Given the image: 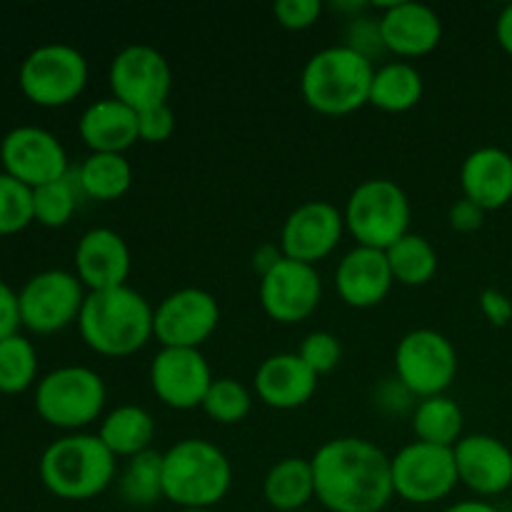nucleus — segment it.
<instances>
[{
	"label": "nucleus",
	"instance_id": "nucleus-1",
	"mask_svg": "<svg viewBox=\"0 0 512 512\" xmlns=\"http://www.w3.org/2000/svg\"><path fill=\"white\" fill-rule=\"evenodd\" d=\"M315 498L330 512H380L393 500L390 458L365 438H333L310 458Z\"/></svg>",
	"mask_w": 512,
	"mask_h": 512
},
{
	"label": "nucleus",
	"instance_id": "nucleus-2",
	"mask_svg": "<svg viewBox=\"0 0 512 512\" xmlns=\"http://www.w3.org/2000/svg\"><path fill=\"white\" fill-rule=\"evenodd\" d=\"M155 308L138 290L120 285L113 290L88 293L78 318L85 345L105 358H125L153 338Z\"/></svg>",
	"mask_w": 512,
	"mask_h": 512
},
{
	"label": "nucleus",
	"instance_id": "nucleus-3",
	"mask_svg": "<svg viewBox=\"0 0 512 512\" xmlns=\"http://www.w3.org/2000/svg\"><path fill=\"white\" fill-rule=\"evenodd\" d=\"M233 485L230 460L218 445L185 438L163 453V493L178 510H210Z\"/></svg>",
	"mask_w": 512,
	"mask_h": 512
},
{
	"label": "nucleus",
	"instance_id": "nucleus-4",
	"mask_svg": "<svg viewBox=\"0 0 512 512\" xmlns=\"http://www.w3.org/2000/svg\"><path fill=\"white\" fill-rule=\"evenodd\" d=\"M373 75V60L348 45H330L305 63L300 93L318 113L348 115L368 105Z\"/></svg>",
	"mask_w": 512,
	"mask_h": 512
},
{
	"label": "nucleus",
	"instance_id": "nucleus-5",
	"mask_svg": "<svg viewBox=\"0 0 512 512\" xmlns=\"http://www.w3.org/2000/svg\"><path fill=\"white\" fill-rule=\"evenodd\" d=\"M115 455L98 435L73 433L55 440L40 455L38 473L45 488L60 500H90L115 480Z\"/></svg>",
	"mask_w": 512,
	"mask_h": 512
},
{
	"label": "nucleus",
	"instance_id": "nucleus-6",
	"mask_svg": "<svg viewBox=\"0 0 512 512\" xmlns=\"http://www.w3.org/2000/svg\"><path fill=\"white\" fill-rule=\"evenodd\" d=\"M343 218L358 245L388 250L410 233V200L395 180L370 178L350 193Z\"/></svg>",
	"mask_w": 512,
	"mask_h": 512
},
{
	"label": "nucleus",
	"instance_id": "nucleus-7",
	"mask_svg": "<svg viewBox=\"0 0 512 512\" xmlns=\"http://www.w3.org/2000/svg\"><path fill=\"white\" fill-rule=\"evenodd\" d=\"M105 383L95 370L65 365L50 370L35 385L40 420L60 430H80L95 423L105 408Z\"/></svg>",
	"mask_w": 512,
	"mask_h": 512
},
{
	"label": "nucleus",
	"instance_id": "nucleus-8",
	"mask_svg": "<svg viewBox=\"0 0 512 512\" xmlns=\"http://www.w3.org/2000/svg\"><path fill=\"white\" fill-rule=\"evenodd\" d=\"M18 85L33 105L63 108L88 85V60L73 45H40L20 65Z\"/></svg>",
	"mask_w": 512,
	"mask_h": 512
},
{
	"label": "nucleus",
	"instance_id": "nucleus-9",
	"mask_svg": "<svg viewBox=\"0 0 512 512\" xmlns=\"http://www.w3.org/2000/svg\"><path fill=\"white\" fill-rule=\"evenodd\" d=\"M85 285L68 270H43L33 275L18 293L20 325L38 335H53L78 323Z\"/></svg>",
	"mask_w": 512,
	"mask_h": 512
},
{
	"label": "nucleus",
	"instance_id": "nucleus-10",
	"mask_svg": "<svg viewBox=\"0 0 512 512\" xmlns=\"http://www.w3.org/2000/svg\"><path fill=\"white\" fill-rule=\"evenodd\" d=\"M395 375L410 395H445L458 375V353L438 330H410L395 348Z\"/></svg>",
	"mask_w": 512,
	"mask_h": 512
},
{
	"label": "nucleus",
	"instance_id": "nucleus-11",
	"mask_svg": "<svg viewBox=\"0 0 512 512\" xmlns=\"http://www.w3.org/2000/svg\"><path fill=\"white\" fill-rule=\"evenodd\" d=\"M390 470L395 495L413 505L438 503L448 498L460 483L453 448H440L420 440L400 448L390 458Z\"/></svg>",
	"mask_w": 512,
	"mask_h": 512
},
{
	"label": "nucleus",
	"instance_id": "nucleus-12",
	"mask_svg": "<svg viewBox=\"0 0 512 512\" xmlns=\"http://www.w3.org/2000/svg\"><path fill=\"white\" fill-rule=\"evenodd\" d=\"M108 83L115 100L140 113L168 103L173 70L165 55L153 45H128L110 63Z\"/></svg>",
	"mask_w": 512,
	"mask_h": 512
},
{
	"label": "nucleus",
	"instance_id": "nucleus-13",
	"mask_svg": "<svg viewBox=\"0 0 512 512\" xmlns=\"http://www.w3.org/2000/svg\"><path fill=\"white\" fill-rule=\"evenodd\" d=\"M3 173L20 180L30 190L70 175L68 153L50 130L35 125L13 128L0 143Z\"/></svg>",
	"mask_w": 512,
	"mask_h": 512
},
{
	"label": "nucleus",
	"instance_id": "nucleus-14",
	"mask_svg": "<svg viewBox=\"0 0 512 512\" xmlns=\"http://www.w3.org/2000/svg\"><path fill=\"white\" fill-rule=\"evenodd\" d=\"M218 300L203 288H180L160 300L153 318V338L163 348H193L218 330Z\"/></svg>",
	"mask_w": 512,
	"mask_h": 512
},
{
	"label": "nucleus",
	"instance_id": "nucleus-15",
	"mask_svg": "<svg viewBox=\"0 0 512 512\" xmlns=\"http://www.w3.org/2000/svg\"><path fill=\"white\" fill-rule=\"evenodd\" d=\"M323 298V280L315 265L283 258L260 278V305L283 325L300 323L318 310Z\"/></svg>",
	"mask_w": 512,
	"mask_h": 512
},
{
	"label": "nucleus",
	"instance_id": "nucleus-16",
	"mask_svg": "<svg viewBox=\"0 0 512 512\" xmlns=\"http://www.w3.org/2000/svg\"><path fill=\"white\" fill-rule=\"evenodd\" d=\"M213 380L205 355L193 348H160L150 363V388L173 410L203 408Z\"/></svg>",
	"mask_w": 512,
	"mask_h": 512
},
{
	"label": "nucleus",
	"instance_id": "nucleus-17",
	"mask_svg": "<svg viewBox=\"0 0 512 512\" xmlns=\"http://www.w3.org/2000/svg\"><path fill=\"white\" fill-rule=\"evenodd\" d=\"M345 218L328 200H308L288 215L280 233L285 258L315 265L328 258L343 238Z\"/></svg>",
	"mask_w": 512,
	"mask_h": 512
},
{
	"label": "nucleus",
	"instance_id": "nucleus-18",
	"mask_svg": "<svg viewBox=\"0 0 512 512\" xmlns=\"http://www.w3.org/2000/svg\"><path fill=\"white\" fill-rule=\"evenodd\" d=\"M458 480L473 493L500 495L512 485V450L493 435H463L453 448Z\"/></svg>",
	"mask_w": 512,
	"mask_h": 512
},
{
	"label": "nucleus",
	"instance_id": "nucleus-19",
	"mask_svg": "<svg viewBox=\"0 0 512 512\" xmlns=\"http://www.w3.org/2000/svg\"><path fill=\"white\" fill-rule=\"evenodd\" d=\"M378 23L385 50L400 58H420L433 53L443 38V20L430 5L423 3L398 0L385 5Z\"/></svg>",
	"mask_w": 512,
	"mask_h": 512
},
{
	"label": "nucleus",
	"instance_id": "nucleus-20",
	"mask_svg": "<svg viewBox=\"0 0 512 512\" xmlns=\"http://www.w3.org/2000/svg\"><path fill=\"white\" fill-rule=\"evenodd\" d=\"M75 275L88 293L125 285L130 275V250L123 235L110 228H90L75 245Z\"/></svg>",
	"mask_w": 512,
	"mask_h": 512
},
{
	"label": "nucleus",
	"instance_id": "nucleus-21",
	"mask_svg": "<svg viewBox=\"0 0 512 512\" xmlns=\"http://www.w3.org/2000/svg\"><path fill=\"white\" fill-rule=\"evenodd\" d=\"M395 278L385 250L355 245L340 258L335 270V288L350 308H375L388 298Z\"/></svg>",
	"mask_w": 512,
	"mask_h": 512
},
{
	"label": "nucleus",
	"instance_id": "nucleus-22",
	"mask_svg": "<svg viewBox=\"0 0 512 512\" xmlns=\"http://www.w3.org/2000/svg\"><path fill=\"white\" fill-rule=\"evenodd\" d=\"M318 390V375L303 363L298 353L270 355L255 373V393L268 408H303Z\"/></svg>",
	"mask_w": 512,
	"mask_h": 512
},
{
	"label": "nucleus",
	"instance_id": "nucleus-23",
	"mask_svg": "<svg viewBox=\"0 0 512 512\" xmlns=\"http://www.w3.org/2000/svg\"><path fill=\"white\" fill-rule=\"evenodd\" d=\"M463 198L490 210L505 208L512 200V155L503 148H478L463 160L460 168Z\"/></svg>",
	"mask_w": 512,
	"mask_h": 512
},
{
	"label": "nucleus",
	"instance_id": "nucleus-24",
	"mask_svg": "<svg viewBox=\"0 0 512 512\" xmlns=\"http://www.w3.org/2000/svg\"><path fill=\"white\" fill-rule=\"evenodd\" d=\"M78 133L90 153L123 155L130 145L138 143V113L113 95L95 100L83 110L78 120Z\"/></svg>",
	"mask_w": 512,
	"mask_h": 512
},
{
	"label": "nucleus",
	"instance_id": "nucleus-25",
	"mask_svg": "<svg viewBox=\"0 0 512 512\" xmlns=\"http://www.w3.org/2000/svg\"><path fill=\"white\" fill-rule=\"evenodd\" d=\"M98 438L115 458H135L153 445L155 420L140 405H120L105 415Z\"/></svg>",
	"mask_w": 512,
	"mask_h": 512
},
{
	"label": "nucleus",
	"instance_id": "nucleus-26",
	"mask_svg": "<svg viewBox=\"0 0 512 512\" xmlns=\"http://www.w3.org/2000/svg\"><path fill=\"white\" fill-rule=\"evenodd\" d=\"M265 503L278 512H295L315 498L313 463L305 458H283L263 480Z\"/></svg>",
	"mask_w": 512,
	"mask_h": 512
},
{
	"label": "nucleus",
	"instance_id": "nucleus-27",
	"mask_svg": "<svg viewBox=\"0 0 512 512\" xmlns=\"http://www.w3.org/2000/svg\"><path fill=\"white\" fill-rule=\"evenodd\" d=\"M423 90L420 70L405 60H395L375 68L368 103L385 113H405L423 100Z\"/></svg>",
	"mask_w": 512,
	"mask_h": 512
},
{
	"label": "nucleus",
	"instance_id": "nucleus-28",
	"mask_svg": "<svg viewBox=\"0 0 512 512\" xmlns=\"http://www.w3.org/2000/svg\"><path fill=\"white\" fill-rule=\"evenodd\" d=\"M78 188L85 198L93 200H118L133 185V168L125 160V155L118 153H90L88 158L80 163L78 173Z\"/></svg>",
	"mask_w": 512,
	"mask_h": 512
},
{
	"label": "nucleus",
	"instance_id": "nucleus-29",
	"mask_svg": "<svg viewBox=\"0 0 512 512\" xmlns=\"http://www.w3.org/2000/svg\"><path fill=\"white\" fill-rule=\"evenodd\" d=\"M413 433L420 443L455 448L463 440V410L448 395L423 398L413 413Z\"/></svg>",
	"mask_w": 512,
	"mask_h": 512
},
{
	"label": "nucleus",
	"instance_id": "nucleus-30",
	"mask_svg": "<svg viewBox=\"0 0 512 512\" xmlns=\"http://www.w3.org/2000/svg\"><path fill=\"white\" fill-rule=\"evenodd\" d=\"M395 283L418 288L430 283L438 273V250L428 238L418 233H408L385 250Z\"/></svg>",
	"mask_w": 512,
	"mask_h": 512
},
{
	"label": "nucleus",
	"instance_id": "nucleus-31",
	"mask_svg": "<svg viewBox=\"0 0 512 512\" xmlns=\"http://www.w3.org/2000/svg\"><path fill=\"white\" fill-rule=\"evenodd\" d=\"M118 490L120 498L133 508H150L163 500V453L145 450L128 458L118 478Z\"/></svg>",
	"mask_w": 512,
	"mask_h": 512
},
{
	"label": "nucleus",
	"instance_id": "nucleus-32",
	"mask_svg": "<svg viewBox=\"0 0 512 512\" xmlns=\"http://www.w3.org/2000/svg\"><path fill=\"white\" fill-rule=\"evenodd\" d=\"M38 380V353L23 335H10L0 343V393H25Z\"/></svg>",
	"mask_w": 512,
	"mask_h": 512
},
{
	"label": "nucleus",
	"instance_id": "nucleus-33",
	"mask_svg": "<svg viewBox=\"0 0 512 512\" xmlns=\"http://www.w3.org/2000/svg\"><path fill=\"white\" fill-rule=\"evenodd\" d=\"M80 188L75 175L55 180V183L40 185L33 190V220L43 228H63L73 220L78 208Z\"/></svg>",
	"mask_w": 512,
	"mask_h": 512
},
{
	"label": "nucleus",
	"instance_id": "nucleus-34",
	"mask_svg": "<svg viewBox=\"0 0 512 512\" xmlns=\"http://www.w3.org/2000/svg\"><path fill=\"white\" fill-rule=\"evenodd\" d=\"M253 408L248 388L235 378H215L203 400V410L210 420L220 425L243 423Z\"/></svg>",
	"mask_w": 512,
	"mask_h": 512
},
{
	"label": "nucleus",
	"instance_id": "nucleus-35",
	"mask_svg": "<svg viewBox=\"0 0 512 512\" xmlns=\"http://www.w3.org/2000/svg\"><path fill=\"white\" fill-rule=\"evenodd\" d=\"M33 220V190L0 170V235H15Z\"/></svg>",
	"mask_w": 512,
	"mask_h": 512
},
{
	"label": "nucleus",
	"instance_id": "nucleus-36",
	"mask_svg": "<svg viewBox=\"0 0 512 512\" xmlns=\"http://www.w3.org/2000/svg\"><path fill=\"white\" fill-rule=\"evenodd\" d=\"M298 355L320 378V375H328L338 368L340 355H343V345H340L338 335L328 333V330H313V333H308L303 338Z\"/></svg>",
	"mask_w": 512,
	"mask_h": 512
},
{
	"label": "nucleus",
	"instance_id": "nucleus-37",
	"mask_svg": "<svg viewBox=\"0 0 512 512\" xmlns=\"http://www.w3.org/2000/svg\"><path fill=\"white\" fill-rule=\"evenodd\" d=\"M273 15L285 30H308L323 15V3L320 0H278L273 5Z\"/></svg>",
	"mask_w": 512,
	"mask_h": 512
},
{
	"label": "nucleus",
	"instance_id": "nucleus-38",
	"mask_svg": "<svg viewBox=\"0 0 512 512\" xmlns=\"http://www.w3.org/2000/svg\"><path fill=\"white\" fill-rule=\"evenodd\" d=\"M175 133V113L168 103L138 113V138L143 143H165Z\"/></svg>",
	"mask_w": 512,
	"mask_h": 512
},
{
	"label": "nucleus",
	"instance_id": "nucleus-39",
	"mask_svg": "<svg viewBox=\"0 0 512 512\" xmlns=\"http://www.w3.org/2000/svg\"><path fill=\"white\" fill-rule=\"evenodd\" d=\"M345 45L353 50H358V53L365 55L368 60H373L375 50H385L378 20L355 15L348 25V43Z\"/></svg>",
	"mask_w": 512,
	"mask_h": 512
},
{
	"label": "nucleus",
	"instance_id": "nucleus-40",
	"mask_svg": "<svg viewBox=\"0 0 512 512\" xmlns=\"http://www.w3.org/2000/svg\"><path fill=\"white\" fill-rule=\"evenodd\" d=\"M448 220L453 225V230H458V233H475V230L483 228L485 210L480 205H475L473 200L460 198L450 205Z\"/></svg>",
	"mask_w": 512,
	"mask_h": 512
},
{
	"label": "nucleus",
	"instance_id": "nucleus-41",
	"mask_svg": "<svg viewBox=\"0 0 512 512\" xmlns=\"http://www.w3.org/2000/svg\"><path fill=\"white\" fill-rule=\"evenodd\" d=\"M18 328H20L18 293H15L5 280H0V343L8 340L10 335H18Z\"/></svg>",
	"mask_w": 512,
	"mask_h": 512
},
{
	"label": "nucleus",
	"instance_id": "nucleus-42",
	"mask_svg": "<svg viewBox=\"0 0 512 512\" xmlns=\"http://www.w3.org/2000/svg\"><path fill=\"white\" fill-rule=\"evenodd\" d=\"M480 310H483V315L493 325H508L512 320V303L508 300V295H503L500 290H483V295H480Z\"/></svg>",
	"mask_w": 512,
	"mask_h": 512
},
{
	"label": "nucleus",
	"instance_id": "nucleus-43",
	"mask_svg": "<svg viewBox=\"0 0 512 512\" xmlns=\"http://www.w3.org/2000/svg\"><path fill=\"white\" fill-rule=\"evenodd\" d=\"M283 258V250H278L275 245H260V248L255 250V268H258L260 278H263L270 268H275Z\"/></svg>",
	"mask_w": 512,
	"mask_h": 512
},
{
	"label": "nucleus",
	"instance_id": "nucleus-44",
	"mask_svg": "<svg viewBox=\"0 0 512 512\" xmlns=\"http://www.w3.org/2000/svg\"><path fill=\"white\" fill-rule=\"evenodd\" d=\"M495 35H498V43L505 53L512 55V5L500 13L498 25H495Z\"/></svg>",
	"mask_w": 512,
	"mask_h": 512
},
{
	"label": "nucleus",
	"instance_id": "nucleus-45",
	"mask_svg": "<svg viewBox=\"0 0 512 512\" xmlns=\"http://www.w3.org/2000/svg\"><path fill=\"white\" fill-rule=\"evenodd\" d=\"M443 512H500V510L493 508L490 503H483V500H463V503L450 505V508H445Z\"/></svg>",
	"mask_w": 512,
	"mask_h": 512
},
{
	"label": "nucleus",
	"instance_id": "nucleus-46",
	"mask_svg": "<svg viewBox=\"0 0 512 512\" xmlns=\"http://www.w3.org/2000/svg\"><path fill=\"white\" fill-rule=\"evenodd\" d=\"M178 512H213V510H178Z\"/></svg>",
	"mask_w": 512,
	"mask_h": 512
}]
</instances>
